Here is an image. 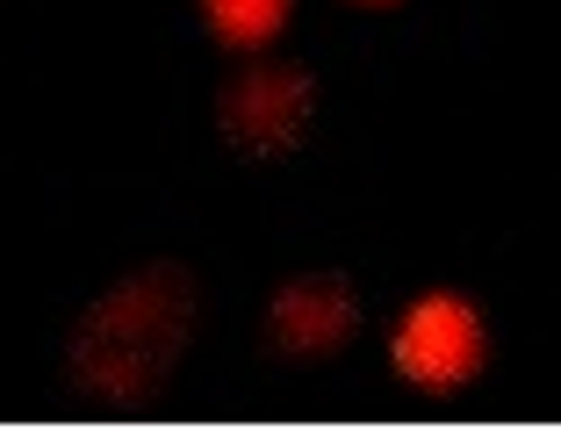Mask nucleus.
Instances as JSON below:
<instances>
[{"label": "nucleus", "mask_w": 561, "mask_h": 431, "mask_svg": "<svg viewBox=\"0 0 561 431\" xmlns=\"http://www.w3.org/2000/svg\"><path fill=\"white\" fill-rule=\"evenodd\" d=\"M187 316H195V302H187L181 273H137V281H123L116 295L87 316L80 346H72L80 388H94L108 403L151 396L187 346Z\"/></svg>", "instance_id": "f257e3e1"}, {"label": "nucleus", "mask_w": 561, "mask_h": 431, "mask_svg": "<svg viewBox=\"0 0 561 431\" xmlns=\"http://www.w3.org/2000/svg\"><path fill=\"white\" fill-rule=\"evenodd\" d=\"M389 352H397V374L411 388H425V396L468 388L482 374V316L461 295H417L403 310Z\"/></svg>", "instance_id": "f03ea898"}, {"label": "nucleus", "mask_w": 561, "mask_h": 431, "mask_svg": "<svg viewBox=\"0 0 561 431\" xmlns=\"http://www.w3.org/2000/svg\"><path fill=\"white\" fill-rule=\"evenodd\" d=\"M353 324H360V302H353L346 281H331V273L288 281L274 295V310H266V338H274L288 360H324V352H339L353 338Z\"/></svg>", "instance_id": "7ed1b4c3"}, {"label": "nucleus", "mask_w": 561, "mask_h": 431, "mask_svg": "<svg viewBox=\"0 0 561 431\" xmlns=\"http://www.w3.org/2000/svg\"><path fill=\"white\" fill-rule=\"evenodd\" d=\"M310 123V80L302 72H245L224 101V130L245 151H288Z\"/></svg>", "instance_id": "20e7f679"}, {"label": "nucleus", "mask_w": 561, "mask_h": 431, "mask_svg": "<svg viewBox=\"0 0 561 431\" xmlns=\"http://www.w3.org/2000/svg\"><path fill=\"white\" fill-rule=\"evenodd\" d=\"M202 22H209L216 44L231 50H260L288 30V0H202Z\"/></svg>", "instance_id": "39448f33"}]
</instances>
